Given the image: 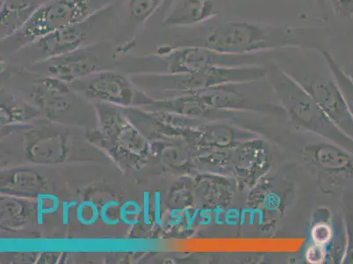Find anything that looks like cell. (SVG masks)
<instances>
[{
  "instance_id": "6da1fadb",
  "label": "cell",
  "mask_w": 353,
  "mask_h": 264,
  "mask_svg": "<svg viewBox=\"0 0 353 264\" xmlns=\"http://www.w3.org/2000/svg\"><path fill=\"white\" fill-rule=\"evenodd\" d=\"M199 26L201 28L194 37L181 45L234 55L278 50H325V31L321 28L258 21L207 22Z\"/></svg>"
},
{
  "instance_id": "7a4b0ae2",
  "label": "cell",
  "mask_w": 353,
  "mask_h": 264,
  "mask_svg": "<svg viewBox=\"0 0 353 264\" xmlns=\"http://www.w3.org/2000/svg\"><path fill=\"white\" fill-rule=\"evenodd\" d=\"M265 66L268 69L266 79L291 122L353 154V140L339 130L310 93L279 64L268 63Z\"/></svg>"
},
{
  "instance_id": "3957f363",
  "label": "cell",
  "mask_w": 353,
  "mask_h": 264,
  "mask_svg": "<svg viewBox=\"0 0 353 264\" xmlns=\"http://www.w3.org/2000/svg\"><path fill=\"white\" fill-rule=\"evenodd\" d=\"M117 0H48L17 33L1 41L4 53H20L35 41L61 28L85 21Z\"/></svg>"
},
{
  "instance_id": "277c9868",
  "label": "cell",
  "mask_w": 353,
  "mask_h": 264,
  "mask_svg": "<svg viewBox=\"0 0 353 264\" xmlns=\"http://www.w3.org/2000/svg\"><path fill=\"white\" fill-rule=\"evenodd\" d=\"M281 67L310 93L339 130L353 140V119L329 67L324 70L327 67L325 60L321 67L304 64H288Z\"/></svg>"
},
{
  "instance_id": "5b68a950",
  "label": "cell",
  "mask_w": 353,
  "mask_h": 264,
  "mask_svg": "<svg viewBox=\"0 0 353 264\" xmlns=\"http://www.w3.org/2000/svg\"><path fill=\"white\" fill-rule=\"evenodd\" d=\"M265 53L234 55L220 53L210 48L172 45L162 46L155 57L165 64L169 74L196 73L213 67H242L262 64Z\"/></svg>"
},
{
  "instance_id": "8992f818",
  "label": "cell",
  "mask_w": 353,
  "mask_h": 264,
  "mask_svg": "<svg viewBox=\"0 0 353 264\" xmlns=\"http://www.w3.org/2000/svg\"><path fill=\"white\" fill-rule=\"evenodd\" d=\"M268 69L265 64L242 67H213L196 73L167 74V75L149 77L156 84L150 86L166 91L192 93L214 86L231 83L255 82L266 79Z\"/></svg>"
},
{
  "instance_id": "52a82bcc",
  "label": "cell",
  "mask_w": 353,
  "mask_h": 264,
  "mask_svg": "<svg viewBox=\"0 0 353 264\" xmlns=\"http://www.w3.org/2000/svg\"><path fill=\"white\" fill-rule=\"evenodd\" d=\"M112 8L113 6L80 23L45 35L25 49L30 50L32 53L37 55V63L99 43L97 41L99 35L103 31L105 22L108 20V15Z\"/></svg>"
},
{
  "instance_id": "ba28073f",
  "label": "cell",
  "mask_w": 353,
  "mask_h": 264,
  "mask_svg": "<svg viewBox=\"0 0 353 264\" xmlns=\"http://www.w3.org/2000/svg\"><path fill=\"white\" fill-rule=\"evenodd\" d=\"M109 49L108 44L99 41L62 56L34 63L33 67L44 76L70 84L101 70Z\"/></svg>"
},
{
  "instance_id": "9c48e42d",
  "label": "cell",
  "mask_w": 353,
  "mask_h": 264,
  "mask_svg": "<svg viewBox=\"0 0 353 264\" xmlns=\"http://www.w3.org/2000/svg\"><path fill=\"white\" fill-rule=\"evenodd\" d=\"M70 88L90 98L128 106L137 97L130 80L110 70H99L70 84Z\"/></svg>"
},
{
  "instance_id": "30bf717a",
  "label": "cell",
  "mask_w": 353,
  "mask_h": 264,
  "mask_svg": "<svg viewBox=\"0 0 353 264\" xmlns=\"http://www.w3.org/2000/svg\"><path fill=\"white\" fill-rule=\"evenodd\" d=\"M304 159L326 181L343 183L353 177V154L330 141L305 147Z\"/></svg>"
},
{
  "instance_id": "8fae6325",
  "label": "cell",
  "mask_w": 353,
  "mask_h": 264,
  "mask_svg": "<svg viewBox=\"0 0 353 264\" xmlns=\"http://www.w3.org/2000/svg\"><path fill=\"white\" fill-rule=\"evenodd\" d=\"M228 0H175L163 18L165 28L195 27L220 15Z\"/></svg>"
},
{
  "instance_id": "7c38bea8",
  "label": "cell",
  "mask_w": 353,
  "mask_h": 264,
  "mask_svg": "<svg viewBox=\"0 0 353 264\" xmlns=\"http://www.w3.org/2000/svg\"><path fill=\"white\" fill-rule=\"evenodd\" d=\"M48 0H4L0 9L1 41L8 39L24 27L35 12Z\"/></svg>"
},
{
  "instance_id": "4fadbf2b",
  "label": "cell",
  "mask_w": 353,
  "mask_h": 264,
  "mask_svg": "<svg viewBox=\"0 0 353 264\" xmlns=\"http://www.w3.org/2000/svg\"><path fill=\"white\" fill-rule=\"evenodd\" d=\"M70 86L52 77L44 76L34 84L32 96L41 107L51 111H60L69 106Z\"/></svg>"
},
{
  "instance_id": "5bb4252c",
  "label": "cell",
  "mask_w": 353,
  "mask_h": 264,
  "mask_svg": "<svg viewBox=\"0 0 353 264\" xmlns=\"http://www.w3.org/2000/svg\"><path fill=\"white\" fill-rule=\"evenodd\" d=\"M254 138V135L224 124H212L205 129L201 142L205 147L221 150L235 147L236 144Z\"/></svg>"
},
{
  "instance_id": "9a60e30c",
  "label": "cell",
  "mask_w": 353,
  "mask_h": 264,
  "mask_svg": "<svg viewBox=\"0 0 353 264\" xmlns=\"http://www.w3.org/2000/svg\"><path fill=\"white\" fill-rule=\"evenodd\" d=\"M320 53L325 60L330 72H332L334 79L338 83L340 90H341L343 98H345L346 104H347L350 114H351L353 119V75L346 73L329 51L323 50H321Z\"/></svg>"
},
{
  "instance_id": "2e32d148",
  "label": "cell",
  "mask_w": 353,
  "mask_h": 264,
  "mask_svg": "<svg viewBox=\"0 0 353 264\" xmlns=\"http://www.w3.org/2000/svg\"><path fill=\"white\" fill-rule=\"evenodd\" d=\"M43 187V179L37 173L31 170H20L12 176L9 191L15 194L38 196Z\"/></svg>"
},
{
  "instance_id": "e0dca14e",
  "label": "cell",
  "mask_w": 353,
  "mask_h": 264,
  "mask_svg": "<svg viewBox=\"0 0 353 264\" xmlns=\"http://www.w3.org/2000/svg\"><path fill=\"white\" fill-rule=\"evenodd\" d=\"M26 217L25 206L17 199L1 198V225L17 228L24 225Z\"/></svg>"
},
{
  "instance_id": "ac0fdd59",
  "label": "cell",
  "mask_w": 353,
  "mask_h": 264,
  "mask_svg": "<svg viewBox=\"0 0 353 264\" xmlns=\"http://www.w3.org/2000/svg\"><path fill=\"white\" fill-rule=\"evenodd\" d=\"M165 0H130V14L134 21L143 23L161 8Z\"/></svg>"
},
{
  "instance_id": "d6986e66",
  "label": "cell",
  "mask_w": 353,
  "mask_h": 264,
  "mask_svg": "<svg viewBox=\"0 0 353 264\" xmlns=\"http://www.w3.org/2000/svg\"><path fill=\"white\" fill-rule=\"evenodd\" d=\"M325 5L327 10L341 19L353 17V0H319Z\"/></svg>"
},
{
  "instance_id": "ffe728a7",
  "label": "cell",
  "mask_w": 353,
  "mask_h": 264,
  "mask_svg": "<svg viewBox=\"0 0 353 264\" xmlns=\"http://www.w3.org/2000/svg\"><path fill=\"white\" fill-rule=\"evenodd\" d=\"M99 217H101V214L94 202H83L77 208L76 218L82 225H94Z\"/></svg>"
},
{
  "instance_id": "44dd1931",
  "label": "cell",
  "mask_w": 353,
  "mask_h": 264,
  "mask_svg": "<svg viewBox=\"0 0 353 264\" xmlns=\"http://www.w3.org/2000/svg\"><path fill=\"white\" fill-rule=\"evenodd\" d=\"M141 214L140 205L134 201H127L120 208L119 215L120 220L123 224L127 225H134L139 221Z\"/></svg>"
},
{
  "instance_id": "7402d4cb",
  "label": "cell",
  "mask_w": 353,
  "mask_h": 264,
  "mask_svg": "<svg viewBox=\"0 0 353 264\" xmlns=\"http://www.w3.org/2000/svg\"><path fill=\"white\" fill-rule=\"evenodd\" d=\"M314 244L325 246L332 238V228L328 224H317L314 225L311 234Z\"/></svg>"
},
{
  "instance_id": "603a6c76",
  "label": "cell",
  "mask_w": 353,
  "mask_h": 264,
  "mask_svg": "<svg viewBox=\"0 0 353 264\" xmlns=\"http://www.w3.org/2000/svg\"><path fill=\"white\" fill-rule=\"evenodd\" d=\"M59 202L56 196L48 194H39L37 196V211L39 214H51L59 207Z\"/></svg>"
},
{
  "instance_id": "cb8c5ba5",
  "label": "cell",
  "mask_w": 353,
  "mask_h": 264,
  "mask_svg": "<svg viewBox=\"0 0 353 264\" xmlns=\"http://www.w3.org/2000/svg\"><path fill=\"white\" fill-rule=\"evenodd\" d=\"M346 224H347L348 245L345 252V263H353V200L347 206L346 212Z\"/></svg>"
},
{
  "instance_id": "d4e9b609",
  "label": "cell",
  "mask_w": 353,
  "mask_h": 264,
  "mask_svg": "<svg viewBox=\"0 0 353 264\" xmlns=\"http://www.w3.org/2000/svg\"><path fill=\"white\" fill-rule=\"evenodd\" d=\"M307 258L310 263H321L325 259L326 252L324 246L314 244L307 250Z\"/></svg>"
},
{
  "instance_id": "484cf974",
  "label": "cell",
  "mask_w": 353,
  "mask_h": 264,
  "mask_svg": "<svg viewBox=\"0 0 353 264\" xmlns=\"http://www.w3.org/2000/svg\"><path fill=\"white\" fill-rule=\"evenodd\" d=\"M154 221L157 225L161 227V202H160V193L155 192L154 194Z\"/></svg>"
},
{
  "instance_id": "4316f807",
  "label": "cell",
  "mask_w": 353,
  "mask_h": 264,
  "mask_svg": "<svg viewBox=\"0 0 353 264\" xmlns=\"http://www.w3.org/2000/svg\"><path fill=\"white\" fill-rule=\"evenodd\" d=\"M143 221L146 225H150L152 222H150V194L146 192L144 194V200H143Z\"/></svg>"
},
{
  "instance_id": "83f0119b",
  "label": "cell",
  "mask_w": 353,
  "mask_h": 264,
  "mask_svg": "<svg viewBox=\"0 0 353 264\" xmlns=\"http://www.w3.org/2000/svg\"><path fill=\"white\" fill-rule=\"evenodd\" d=\"M175 0H165L163 1L161 8L159 9V12H161L162 15H165L167 12H168L169 9L171 8L173 3H174Z\"/></svg>"
}]
</instances>
